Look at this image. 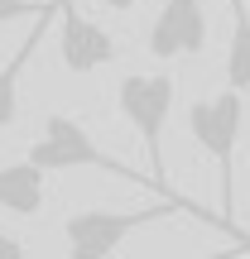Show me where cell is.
I'll return each instance as SVG.
<instances>
[{
    "label": "cell",
    "instance_id": "6da1fadb",
    "mask_svg": "<svg viewBox=\"0 0 250 259\" xmlns=\"http://www.w3.org/2000/svg\"><path fill=\"white\" fill-rule=\"evenodd\" d=\"M193 211L197 221L207 226H222L231 231L236 240H245V231H236L222 211H207V206H188L183 197H159L154 206H135V211H116V206H87V211H73L63 221V245H67V259H111L116 250L125 245V235H135L139 226L149 221H173V216Z\"/></svg>",
    "mask_w": 250,
    "mask_h": 259
},
{
    "label": "cell",
    "instance_id": "7a4b0ae2",
    "mask_svg": "<svg viewBox=\"0 0 250 259\" xmlns=\"http://www.w3.org/2000/svg\"><path fill=\"white\" fill-rule=\"evenodd\" d=\"M173 96H178V82L168 72H125L121 87H116V106L145 144L149 187L159 197H173L168 192V168H164V130H168V115H173Z\"/></svg>",
    "mask_w": 250,
    "mask_h": 259
},
{
    "label": "cell",
    "instance_id": "3957f363",
    "mask_svg": "<svg viewBox=\"0 0 250 259\" xmlns=\"http://www.w3.org/2000/svg\"><path fill=\"white\" fill-rule=\"evenodd\" d=\"M245 130V96L241 92H217L188 106V135L217 163V183H222V216L236 226V144ZM241 231V226H236Z\"/></svg>",
    "mask_w": 250,
    "mask_h": 259
},
{
    "label": "cell",
    "instance_id": "277c9868",
    "mask_svg": "<svg viewBox=\"0 0 250 259\" xmlns=\"http://www.w3.org/2000/svg\"><path fill=\"white\" fill-rule=\"evenodd\" d=\"M29 163H39L44 173H67V168H101V173H116V178H130L139 183L135 168H125L121 158H111L73 115H48L44 120V135L34 139L29 149Z\"/></svg>",
    "mask_w": 250,
    "mask_h": 259
},
{
    "label": "cell",
    "instance_id": "5b68a950",
    "mask_svg": "<svg viewBox=\"0 0 250 259\" xmlns=\"http://www.w3.org/2000/svg\"><path fill=\"white\" fill-rule=\"evenodd\" d=\"M149 58L173 63V58H197L207 48V10L202 0H164L149 24Z\"/></svg>",
    "mask_w": 250,
    "mask_h": 259
},
{
    "label": "cell",
    "instance_id": "8992f818",
    "mask_svg": "<svg viewBox=\"0 0 250 259\" xmlns=\"http://www.w3.org/2000/svg\"><path fill=\"white\" fill-rule=\"evenodd\" d=\"M58 58L67 72H101L116 63V38L87 19L73 0H58Z\"/></svg>",
    "mask_w": 250,
    "mask_h": 259
},
{
    "label": "cell",
    "instance_id": "52a82bcc",
    "mask_svg": "<svg viewBox=\"0 0 250 259\" xmlns=\"http://www.w3.org/2000/svg\"><path fill=\"white\" fill-rule=\"evenodd\" d=\"M44 168L39 163H0V211L10 216H39L44 211Z\"/></svg>",
    "mask_w": 250,
    "mask_h": 259
},
{
    "label": "cell",
    "instance_id": "ba28073f",
    "mask_svg": "<svg viewBox=\"0 0 250 259\" xmlns=\"http://www.w3.org/2000/svg\"><path fill=\"white\" fill-rule=\"evenodd\" d=\"M53 15H58V5L48 10V15H39V19H34V29H29L24 44L15 48V58L0 67V130H10V125L19 120V77H24V67H29V58H34L39 38L53 29Z\"/></svg>",
    "mask_w": 250,
    "mask_h": 259
},
{
    "label": "cell",
    "instance_id": "9c48e42d",
    "mask_svg": "<svg viewBox=\"0 0 250 259\" xmlns=\"http://www.w3.org/2000/svg\"><path fill=\"white\" fill-rule=\"evenodd\" d=\"M236 19H231V44H226V87L231 92H250V10L245 0H231Z\"/></svg>",
    "mask_w": 250,
    "mask_h": 259
},
{
    "label": "cell",
    "instance_id": "30bf717a",
    "mask_svg": "<svg viewBox=\"0 0 250 259\" xmlns=\"http://www.w3.org/2000/svg\"><path fill=\"white\" fill-rule=\"evenodd\" d=\"M58 0H0V24H15V19H39L48 15Z\"/></svg>",
    "mask_w": 250,
    "mask_h": 259
},
{
    "label": "cell",
    "instance_id": "8fae6325",
    "mask_svg": "<svg viewBox=\"0 0 250 259\" xmlns=\"http://www.w3.org/2000/svg\"><path fill=\"white\" fill-rule=\"evenodd\" d=\"M0 259H29L24 240H15V235H5V231H0Z\"/></svg>",
    "mask_w": 250,
    "mask_h": 259
},
{
    "label": "cell",
    "instance_id": "7c38bea8",
    "mask_svg": "<svg viewBox=\"0 0 250 259\" xmlns=\"http://www.w3.org/2000/svg\"><path fill=\"white\" fill-rule=\"evenodd\" d=\"M245 254H250V240H236V245H226V250H217L207 259H245Z\"/></svg>",
    "mask_w": 250,
    "mask_h": 259
},
{
    "label": "cell",
    "instance_id": "4fadbf2b",
    "mask_svg": "<svg viewBox=\"0 0 250 259\" xmlns=\"http://www.w3.org/2000/svg\"><path fill=\"white\" fill-rule=\"evenodd\" d=\"M106 5H111V10H121V15H125V10H135V0H106Z\"/></svg>",
    "mask_w": 250,
    "mask_h": 259
}]
</instances>
